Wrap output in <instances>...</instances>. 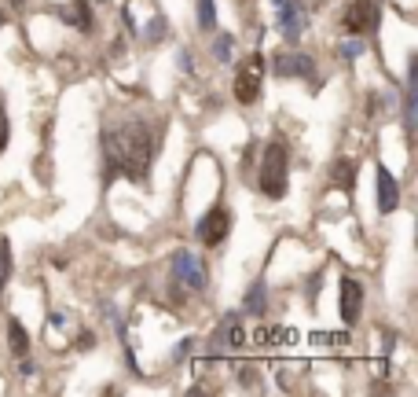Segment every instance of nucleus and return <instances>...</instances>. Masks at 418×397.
Wrapping results in <instances>:
<instances>
[{
  "mask_svg": "<svg viewBox=\"0 0 418 397\" xmlns=\"http://www.w3.org/2000/svg\"><path fill=\"white\" fill-rule=\"evenodd\" d=\"M103 147V165H107V181L114 173L128 177V181H143L154 162V151H158V136H154V125L140 114H125L117 125H107L99 136Z\"/></svg>",
  "mask_w": 418,
  "mask_h": 397,
  "instance_id": "obj_1",
  "label": "nucleus"
},
{
  "mask_svg": "<svg viewBox=\"0 0 418 397\" xmlns=\"http://www.w3.org/2000/svg\"><path fill=\"white\" fill-rule=\"evenodd\" d=\"M356 173H360V165L352 162V159H337V162L331 165V173H326V177H331V184H334V188H342L345 195H352V191H356Z\"/></svg>",
  "mask_w": 418,
  "mask_h": 397,
  "instance_id": "obj_15",
  "label": "nucleus"
},
{
  "mask_svg": "<svg viewBox=\"0 0 418 397\" xmlns=\"http://www.w3.org/2000/svg\"><path fill=\"white\" fill-rule=\"evenodd\" d=\"M316 294H319V273L308 279V302H316Z\"/></svg>",
  "mask_w": 418,
  "mask_h": 397,
  "instance_id": "obj_25",
  "label": "nucleus"
},
{
  "mask_svg": "<svg viewBox=\"0 0 418 397\" xmlns=\"http://www.w3.org/2000/svg\"><path fill=\"white\" fill-rule=\"evenodd\" d=\"M400 114H403V129H408V136H411V133H415V122H418V56H411V59H408Z\"/></svg>",
  "mask_w": 418,
  "mask_h": 397,
  "instance_id": "obj_10",
  "label": "nucleus"
},
{
  "mask_svg": "<svg viewBox=\"0 0 418 397\" xmlns=\"http://www.w3.org/2000/svg\"><path fill=\"white\" fill-rule=\"evenodd\" d=\"M59 19L81 33H92V4L88 0H70L67 8H59Z\"/></svg>",
  "mask_w": 418,
  "mask_h": 397,
  "instance_id": "obj_14",
  "label": "nucleus"
},
{
  "mask_svg": "<svg viewBox=\"0 0 418 397\" xmlns=\"http://www.w3.org/2000/svg\"><path fill=\"white\" fill-rule=\"evenodd\" d=\"M276 26H279V33L286 37V41H301V33H305V26H308V19H305V8L297 4V0H286V4L279 8V19H276Z\"/></svg>",
  "mask_w": 418,
  "mask_h": 397,
  "instance_id": "obj_11",
  "label": "nucleus"
},
{
  "mask_svg": "<svg viewBox=\"0 0 418 397\" xmlns=\"http://www.w3.org/2000/svg\"><path fill=\"white\" fill-rule=\"evenodd\" d=\"M169 273H173V284L187 287V291H206V261L194 250H173L169 258Z\"/></svg>",
  "mask_w": 418,
  "mask_h": 397,
  "instance_id": "obj_7",
  "label": "nucleus"
},
{
  "mask_svg": "<svg viewBox=\"0 0 418 397\" xmlns=\"http://www.w3.org/2000/svg\"><path fill=\"white\" fill-rule=\"evenodd\" d=\"M194 19H199V30L202 33H213L217 30V0H199Z\"/></svg>",
  "mask_w": 418,
  "mask_h": 397,
  "instance_id": "obj_17",
  "label": "nucleus"
},
{
  "mask_svg": "<svg viewBox=\"0 0 418 397\" xmlns=\"http://www.w3.org/2000/svg\"><path fill=\"white\" fill-rule=\"evenodd\" d=\"M165 33H169V22H165V15H154V19L147 22V30H143V41H154V44H158Z\"/></svg>",
  "mask_w": 418,
  "mask_h": 397,
  "instance_id": "obj_21",
  "label": "nucleus"
},
{
  "mask_svg": "<svg viewBox=\"0 0 418 397\" xmlns=\"http://www.w3.org/2000/svg\"><path fill=\"white\" fill-rule=\"evenodd\" d=\"M194 342H199V339H191V335L176 342V350H173V364H180V361H187V357L194 353Z\"/></svg>",
  "mask_w": 418,
  "mask_h": 397,
  "instance_id": "obj_22",
  "label": "nucleus"
},
{
  "mask_svg": "<svg viewBox=\"0 0 418 397\" xmlns=\"http://www.w3.org/2000/svg\"><path fill=\"white\" fill-rule=\"evenodd\" d=\"M209 52H213V59H217V63H231L235 37H231V33H217V30H213V48H209Z\"/></svg>",
  "mask_w": 418,
  "mask_h": 397,
  "instance_id": "obj_18",
  "label": "nucleus"
},
{
  "mask_svg": "<svg viewBox=\"0 0 418 397\" xmlns=\"http://www.w3.org/2000/svg\"><path fill=\"white\" fill-rule=\"evenodd\" d=\"M374 181H378V213H382V217L396 213L400 210V181L385 170V165H378Z\"/></svg>",
  "mask_w": 418,
  "mask_h": 397,
  "instance_id": "obj_12",
  "label": "nucleus"
},
{
  "mask_svg": "<svg viewBox=\"0 0 418 397\" xmlns=\"http://www.w3.org/2000/svg\"><path fill=\"white\" fill-rule=\"evenodd\" d=\"M8 346H11V353H15V357H26V353H30V331L22 327L19 316L8 320Z\"/></svg>",
  "mask_w": 418,
  "mask_h": 397,
  "instance_id": "obj_16",
  "label": "nucleus"
},
{
  "mask_svg": "<svg viewBox=\"0 0 418 397\" xmlns=\"http://www.w3.org/2000/svg\"><path fill=\"white\" fill-rule=\"evenodd\" d=\"M77 350H92V335H88V331H85L81 339H77Z\"/></svg>",
  "mask_w": 418,
  "mask_h": 397,
  "instance_id": "obj_26",
  "label": "nucleus"
},
{
  "mask_svg": "<svg viewBox=\"0 0 418 397\" xmlns=\"http://www.w3.org/2000/svg\"><path fill=\"white\" fill-rule=\"evenodd\" d=\"M8 140H11V125H8V111L0 107V155L8 151Z\"/></svg>",
  "mask_w": 418,
  "mask_h": 397,
  "instance_id": "obj_23",
  "label": "nucleus"
},
{
  "mask_svg": "<svg viewBox=\"0 0 418 397\" xmlns=\"http://www.w3.org/2000/svg\"><path fill=\"white\" fill-rule=\"evenodd\" d=\"M271 74H276L279 81H312L319 85V70H316V59L297 52V48H286V52H279L276 59H271Z\"/></svg>",
  "mask_w": 418,
  "mask_h": 397,
  "instance_id": "obj_5",
  "label": "nucleus"
},
{
  "mask_svg": "<svg viewBox=\"0 0 418 397\" xmlns=\"http://www.w3.org/2000/svg\"><path fill=\"white\" fill-rule=\"evenodd\" d=\"M246 346V324H242V313L231 309L217 320L213 335H209V353L220 357V353H239Z\"/></svg>",
  "mask_w": 418,
  "mask_h": 397,
  "instance_id": "obj_4",
  "label": "nucleus"
},
{
  "mask_svg": "<svg viewBox=\"0 0 418 397\" xmlns=\"http://www.w3.org/2000/svg\"><path fill=\"white\" fill-rule=\"evenodd\" d=\"M176 67L184 74H194V59H191V48H176Z\"/></svg>",
  "mask_w": 418,
  "mask_h": 397,
  "instance_id": "obj_24",
  "label": "nucleus"
},
{
  "mask_svg": "<svg viewBox=\"0 0 418 397\" xmlns=\"http://www.w3.org/2000/svg\"><path fill=\"white\" fill-rule=\"evenodd\" d=\"M363 302H367V294H363L360 279L342 276V284H337V313H342V324H345V327H356V324H360Z\"/></svg>",
  "mask_w": 418,
  "mask_h": 397,
  "instance_id": "obj_8",
  "label": "nucleus"
},
{
  "mask_svg": "<svg viewBox=\"0 0 418 397\" xmlns=\"http://www.w3.org/2000/svg\"><path fill=\"white\" fill-rule=\"evenodd\" d=\"M345 30L349 33H360V37H367L378 30V22H382V8L374 4V0H349V8H345Z\"/></svg>",
  "mask_w": 418,
  "mask_h": 397,
  "instance_id": "obj_9",
  "label": "nucleus"
},
{
  "mask_svg": "<svg viewBox=\"0 0 418 397\" xmlns=\"http://www.w3.org/2000/svg\"><path fill=\"white\" fill-rule=\"evenodd\" d=\"M11 268H15V258H11V243H8V236H0V294H4L8 279H11Z\"/></svg>",
  "mask_w": 418,
  "mask_h": 397,
  "instance_id": "obj_19",
  "label": "nucleus"
},
{
  "mask_svg": "<svg viewBox=\"0 0 418 397\" xmlns=\"http://www.w3.org/2000/svg\"><path fill=\"white\" fill-rule=\"evenodd\" d=\"M363 52H367V44H363V37H360V33H349L345 41H342V56H345L349 63H352V59H360Z\"/></svg>",
  "mask_w": 418,
  "mask_h": 397,
  "instance_id": "obj_20",
  "label": "nucleus"
},
{
  "mask_svg": "<svg viewBox=\"0 0 418 397\" xmlns=\"http://www.w3.org/2000/svg\"><path fill=\"white\" fill-rule=\"evenodd\" d=\"M268 4H271V8H283V4H286V0H268Z\"/></svg>",
  "mask_w": 418,
  "mask_h": 397,
  "instance_id": "obj_27",
  "label": "nucleus"
},
{
  "mask_svg": "<svg viewBox=\"0 0 418 397\" xmlns=\"http://www.w3.org/2000/svg\"><path fill=\"white\" fill-rule=\"evenodd\" d=\"M242 316H253V320H265L268 316V284H265V276H257L250 291L242 294Z\"/></svg>",
  "mask_w": 418,
  "mask_h": 397,
  "instance_id": "obj_13",
  "label": "nucleus"
},
{
  "mask_svg": "<svg viewBox=\"0 0 418 397\" xmlns=\"http://www.w3.org/2000/svg\"><path fill=\"white\" fill-rule=\"evenodd\" d=\"M265 56L260 52H250L242 63H239V70H235V99H239L242 107H250L260 99V85H265Z\"/></svg>",
  "mask_w": 418,
  "mask_h": 397,
  "instance_id": "obj_3",
  "label": "nucleus"
},
{
  "mask_svg": "<svg viewBox=\"0 0 418 397\" xmlns=\"http://www.w3.org/2000/svg\"><path fill=\"white\" fill-rule=\"evenodd\" d=\"M228 232H231V210L224 202H213V206L199 217V225H194V239H199L206 250L220 247V243L228 239Z\"/></svg>",
  "mask_w": 418,
  "mask_h": 397,
  "instance_id": "obj_6",
  "label": "nucleus"
},
{
  "mask_svg": "<svg viewBox=\"0 0 418 397\" xmlns=\"http://www.w3.org/2000/svg\"><path fill=\"white\" fill-rule=\"evenodd\" d=\"M257 188L260 195L279 202L290 191V151H286L283 140H268L260 147V162H257Z\"/></svg>",
  "mask_w": 418,
  "mask_h": 397,
  "instance_id": "obj_2",
  "label": "nucleus"
}]
</instances>
